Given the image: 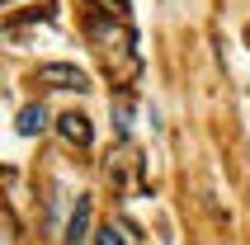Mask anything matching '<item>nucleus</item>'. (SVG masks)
I'll list each match as a JSON object with an SVG mask.
<instances>
[{
    "instance_id": "1",
    "label": "nucleus",
    "mask_w": 250,
    "mask_h": 245,
    "mask_svg": "<svg viewBox=\"0 0 250 245\" xmlns=\"http://www.w3.org/2000/svg\"><path fill=\"white\" fill-rule=\"evenodd\" d=\"M85 38H90L99 66L109 71V81L118 85V90H127V85L142 76V47H137V33L127 24V14H113V10L90 14V19H85Z\"/></svg>"
},
{
    "instance_id": "2",
    "label": "nucleus",
    "mask_w": 250,
    "mask_h": 245,
    "mask_svg": "<svg viewBox=\"0 0 250 245\" xmlns=\"http://www.w3.org/2000/svg\"><path fill=\"white\" fill-rule=\"evenodd\" d=\"M104 170H109V179H113V189H118V193H142V189H146V179H142V151L132 146L127 137L109 151Z\"/></svg>"
},
{
    "instance_id": "3",
    "label": "nucleus",
    "mask_w": 250,
    "mask_h": 245,
    "mask_svg": "<svg viewBox=\"0 0 250 245\" xmlns=\"http://www.w3.org/2000/svg\"><path fill=\"white\" fill-rule=\"evenodd\" d=\"M38 85H52V90H76V95H85V90H90V76H85L81 66H71V61H47V66H38Z\"/></svg>"
},
{
    "instance_id": "4",
    "label": "nucleus",
    "mask_w": 250,
    "mask_h": 245,
    "mask_svg": "<svg viewBox=\"0 0 250 245\" xmlns=\"http://www.w3.org/2000/svg\"><path fill=\"white\" fill-rule=\"evenodd\" d=\"M0 14H5V24H10V28H19V24H33V19H52V14H57V0H5Z\"/></svg>"
},
{
    "instance_id": "5",
    "label": "nucleus",
    "mask_w": 250,
    "mask_h": 245,
    "mask_svg": "<svg viewBox=\"0 0 250 245\" xmlns=\"http://www.w3.org/2000/svg\"><path fill=\"white\" fill-rule=\"evenodd\" d=\"M57 132H62V142L76 146V151H85L90 142H95V127H90L85 113H62V118H57Z\"/></svg>"
},
{
    "instance_id": "6",
    "label": "nucleus",
    "mask_w": 250,
    "mask_h": 245,
    "mask_svg": "<svg viewBox=\"0 0 250 245\" xmlns=\"http://www.w3.org/2000/svg\"><path fill=\"white\" fill-rule=\"evenodd\" d=\"M90 212H95V198H90V193H81V198H76V207H71V222H66V236H62V245H85Z\"/></svg>"
},
{
    "instance_id": "7",
    "label": "nucleus",
    "mask_w": 250,
    "mask_h": 245,
    "mask_svg": "<svg viewBox=\"0 0 250 245\" xmlns=\"http://www.w3.org/2000/svg\"><path fill=\"white\" fill-rule=\"evenodd\" d=\"M95 245H142V236H137V226H132V222L113 217V222H104V226L95 231Z\"/></svg>"
},
{
    "instance_id": "8",
    "label": "nucleus",
    "mask_w": 250,
    "mask_h": 245,
    "mask_svg": "<svg viewBox=\"0 0 250 245\" xmlns=\"http://www.w3.org/2000/svg\"><path fill=\"white\" fill-rule=\"evenodd\" d=\"M14 127H19V137H38V132H47V109H42V104H24Z\"/></svg>"
},
{
    "instance_id": "9",
    "label": "nucleus",
    "mask_w": 250,
    "mask_h": 245,
    "mask_svg": "<svg viewBox=\"0 0 250 245\" xmlns=\"http://www.w3.org/2000/svg\"><path fill=\"white\" fill-rule=\"evenodd\" d=\"M113 127H118V137L132 132V95L127 90H118V99H113Z\"/></svg>"
},
{
    "instance_id": "10",
    "label": "nucleus",
    "mask_w": 250,
    "mask_h": 245,
    "mask_svg": "<svg viewBox=\"0 0 250 245\" xmlns=\"http://www.w3.org/2000/svg\"><path fill=\"white\" fill-rule=\"evenodd\" d=\"M99 5H104V10H113V14H127V10H132L127 0H99Z\"/></svg>"
},
{
    "instance_id": "11",
    "label": "nucleus",
    "mask_w": 250,
    "mask_h": 245,
    "mask_svg": "<svg viewBox=\"0 0 250 245\" xmlns=\"http://www.w3.org/2000/svg\"><path fill=\"white\" fill-rule=\"evenodd\" d=\"M246 38H250V33H246Z\"/></svg>"
}]
</instances>
